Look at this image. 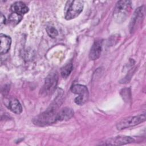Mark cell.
I'll return each mask as SVG.
<instances>
[{
	"instance_id": "6da1fadb",
	"label": "cell",
	"mask_w": 146,
	"mask_h": 146,
	"mask_svg": "<svg viewBox=\"0 0 146 146\" xmlns=\"http://www.w3.org/2000/svg\"><path fill=\"white\" fill-rule=\"evenodd\" d=\"M59 95L54 100V102L52 103L50 107L43 113L34 119L33 122L35 125L39 126H44L50 125L56 122V113L57 109L60 106L61 101L60 96Z\"/></svg>"
},
{
	"instance_id": "7a4b0ae2",
	"label": "cell",
	"mask_w": 146,
	"mask_h": 146,
	"mask_svg": "<svg viewBox=\"0 0 146 146\" xmlns=\"http://www.w3.org/2000/svg\"><path fill=\"white\" fill-rule=\"evenodd\" d=\"M132 10V3L130 1H119L116 4L113 17L118 23L123 22L129 17Z\"/></svg>"
},
{
	"instance_id": "3957f363",
	"label": "cell",
	"mask_w": 146,
	"mask_h": 146,
	"mask_svg": "<svg viewBox=\"0 0 146 146\" xmlns=\"http://www.w3.org/2000/svg\"><path fill=\"white\" fill-rule=\"evenodd\" d=\"M84 2L82 1H68L64 8V18L71 20L77 17L83 11Z\"/></svg>"
},
{
	"instance_id": "277c9868",
	"label": "cell",
	"mask_w": 146,
	"mask_h": 146,
	"mask_svg": "<svg viewBox=\"0 0 146 146\" xmlns=\"http://www.w3.org/2000/svg\"><path fill=\"white\" fill-rule=\"evenodd\" d=\"M58 81V75L56 72L50 73L46 78L44 83L40 89V93L43 95L51 94L55 90Z\"/></svg>"
},
{
	"instance_id": "5b68a950",
	"label": "cell",
	"mask_w": 146,
	"mask_h": 146,
	"mask_svg": "<svg viewBox=\"0 0 146 146\" xmlns=\"http://www.w3.org/2000/svg\"><path fill=\"white\" fill-rule=\"evenodd\" d=\"M145 121V113L134 116H129L122 119L116 124L118 130H123L129 127H134Z\"/></svg>"
},
{
	"instance_id": "8992f818",
	"label": "cell",
	"mask_w": 146,
	"mask_h": 146,
	"mask_svg": "<svg viewBox=\"0 0 146 146\" xmlns=\"http://www.w3.org/2000/svg\"><path fill=\"white\" fill-rule=\"evenodd\" d=\"M72 93L77 94L78 96L75 99L76 104L82 106L84 104L88 98V91L87 88L82 84H75L71 88Z\"/></svg>"
},
{
	"instance_id": "52a82bcc",
	"label": "cell",
	"mask_w": 146,
	"mask_h": 146,
	"mask_svg": "<svg viewBox=\"0 0 146 146\" xmlns=\"http://www.w3.org/2000/svg\"><path fill=\"white\" fill-rule=\"evenodd\" d=\"M145 8L144 6H140L135 11L129 23V31L131 33H134L140 25L144 15Z\"/></svg>"
},
{
	"instance_id": "ba28073f",
	"label": "cell",
	"mask_w": 146,
	"mask_h": 146,
	"mask_svg": "<svg viewBox=\"0 0 146 146\" xmlns=\"http://www.w3.org/2000/svg\"><path fill=\"white\" fill-rule=\"evenodd\" d=\"M134 141V139L130 136H118L108 139L104 143H101V144L106 145H121L133 143Z\"/></svg>"
},
{
	"instance_id": "9c48e42d",
	"label": "cell",
	"mask_w": 146,
	"mask_h": 146,
	"mask_svg": "<svg viewBox=\"0 0 146 146\" xmlns=\"http://www.w3.org/2000/svg\"><path fill=\"white\" fill-rule=\"evenodd\" d=\"M102 49V40H96L93 43L89 53V58L91 60H95L98 59L101 54Z\"/></svg>"
},
{
	"instance_id": "30bf717a",
	"label": "cell",
	"mask_w": 146,
	"mask_h": 146,
	"mask_svg": "<svg viewBox=\"0 0 146 146\" xmlns=\"http://www.w3.org/2000/svg\"><path fill=\"white\" fill-rule=\"evenodd\" d=\"M74 111L69 107H64L56 113L57 121H66L70 119L74 116Z\"/></svg>"
},
{
	"instance_id": "8fae6325",
	"label": "cell",
	"mask_w": 146,
	"mask_h": 146,
	"mask_svg": "<svg viewBox=\"0 0 146 146\" xmlns=\"http://www.w3.org/2000/svg\"><path fill=\"white\" fill-rule=\"evenodd\" d=\"M0 53L1 55L7 53L11 46V39L10 36L1 34L0 35Z\"/></svg>"
},
{
	"instance_id": "7c38bea8",
	"label": "cell",
	"mask_w": 146,
	"mask_h": 146,
	"mask_svg": "<svg viewBox=\"0 0 146 146\" xmlns=\"http://www.w3.org/2000/svg\"><path fill=\"white\" fill-rule=\"evenodd\" d=\"M11 10L13 13L22 15L29 11V7L25 3L18 1L12 4Z\"/></svg>"
},
{
	"instance_id": "4fadbf2b",
	"label": "cell",
	"mask_w": 146,
	"mask_h": 146,
	"mask_svg": "<svg viewBox=\"0 0 146 146\" xmlns=\"http://www.w3.org/2000/svg\"><path fill=\"white\" fill-rule=\"evenodd\" d=\"M6 106L10 110L16 114H20L22 112V106L17 99L11 98L9 99Z\"/></svg>"
},
{
	"instance_id": "5bb4252c",
	"label": "cell",
	"mask_w": 146,
	"mask_h": 146,
	"mask_svg": "<svg viewBox=\"0 0 146 146\" xmlns=\"http://www.w3.org/2000/svg\"><path fill=\"white\" fill-rule=\"evenodd\" d=\"M73 69L72 63H69L63 66L60 70V74L63 78H67L71 74Z\"/></svg>"
},
{
	"instance_id": "9a60e30c",
	"label": "cell",
	"mask_w": 146,
	"mask_h": 146,
	"mask_svg": "<svg viewBox=\"0 0 146 146\" xmlns=\"http://www.w3.org/2000/svg\"><path fill=\"white\" fill-rule=\"evenodd\" d=\"M22 19V15L17 14L15 13H13L9 17V23L10 25L15 26L18 24L20 21Z\"/></svg>"
},
{
	"instance_id": "2e32d148",
	"label": "cell",
	"mask_w": 146,
	"mask_h": 146,
	"mask_svg": "<svg viewBox=\"0 0 146 146\" xmlns=\"http://www.w3.org/2000/svg\"><path fill=\"white\" fill-rule=\"evenodd\" d=\"M46 31H47L48 35L51 38H55L58 34V32L56 30V29L54 27H52V26L47 27Z\"/></svg>"
},
{
	"instance_id": "e0dca14e",
	"label": "cell",
	"mask_w": 146,
	"mask_h": 146,
	"mask_svg": "<svg viewBox=\"0 0 146 146\" xmlns=\"http://www.w3.org/2000/svg\"><path fill=\"white\" fill-rule=\"evenodd\" d=\"M0 21H1V26L2 27L3 25H4L5 23V21H6V19L5 16L3 15L2 13L1 14V18H0Z\"/></svg>"
}]
</instances>
